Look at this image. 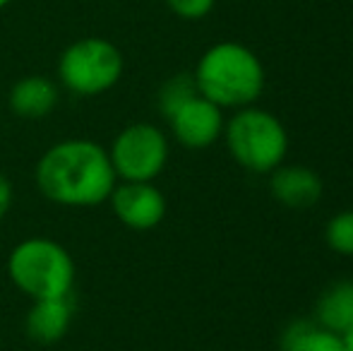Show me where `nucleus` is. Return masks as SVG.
<instances>
[{
	"mask_svg": "<svg viewBox=\"0 0 353 351\" xmlns=\"http://www.w3.org/2000/svg\"><path fill=\"white\" fill-rule=\"evenodd\" d=\"M341 342H344L346 351H353V323L344 330V332H341Z\"/></svg>",
	"mask_w": 353,
	"mask_h": 351,
	"instance_id": "obj_18",
	"label": "nucleus"
},
{
	"mask_svg": "<svg viewBox=\"0 0 353 351\" xmlns=\"http://www.w3.org/2000/svg\"><path fill=\"white\" fill-rule=\"evenodd\" d=\"M272 192L286 207H312L322 195V181L305 166H283L272 176Z\"/></svg>",
	"mask_w": 353,
	"mask_h": 351,
	"instance_id": "obj_11",
	"label": "nucleus"
},
{
	"mask_svg": "<svg viewBox=\"0 0 353 351\" xmlns=\"http://www.w3.org/2000/svg\"><path fill=\"white\" fill-rule=\"evenodd\" d=\"M10 205H12V185L10 181L0 174V219L10 212Z\"/></svg>",
	"mask_w": 353,
	"mask_h": 351,
	"instance_id": "obj_17",
	"label": "nucleus"
},
{
	"mask_svg": "<svg viewBox=\"0 0 353 351\" xmlns=\"http://www.w3.org/2000/svg\"><path fill=\"white\" fill-rule=\"evenodd\" d=\"M226 142L238 164L260 174L279 169L288 150V135L281 121L262 108L238 111L226 126Z\"/></svg>",
	"mask_w": 353,
	"mask_h": 351,
	"instance_id": "obj_5",
	"label": "nucleus"
},
{
	"mask_svg": "<svg viewBox=\"0 0 353 351\" xmlns=\"http://www.w3.org/2000/svg\"><path fill=\"white\" fill-rule=\"evenodd\" d=\"M58 99H61L58 85L41 75L22 77L10 89V108L14 116L27 118V121L46 118L58 106Z\"/></svg>",
	"mask_w": 353,
	"mask_h": 351,
	"instance_id": "obj_10",
	"label": "nucleus"
},
{
	"mask_svg": "<svg viewBox=\"0 0 353 351\" xmlns=\"http://www.w3.org/2000/svg\"><path fill=\"white\" fill-rule=\"evenodd\" d=\"M8 274L12 284L32 301L72 296L74 260L58 241L32 236L19 241L8 258Z\"/></svg>",
	"mask_w": 353,
	"mask_h": 351,
	"instance_id": "obj_3",
	"label": "nucleus"
},
{
	"mask_svg": "<svg viewBox=\"0 0 353 351\" xmlns=\"http://www.w3.org/2000/svg\"><path fill=\"white\" fill-rule=\"evenodd\" d=\"M317 323L341 334L353 323V281H336L317 301Z\"/></svg>",
	"mask_w": 353,
	"mask_h": 351,
	"instance_id": "obj_13",
	"label": "nucleus"
},
{
	"mask_svg": "<svg viewBox=\"0 0 353 351\" xmlns=\"http://www.w3.org/2000/svg\"><path fill=\"white\" fill-rule=\"evenodd\" d=\"M10 3H12V0H0V10H3L5 5H10Z\"/></svg>",
	"mask_w": 353,
	"mask_h": 351,
	"instance_id": "obj_19",
	"label": "nucleus"
},
{
	"mask_svg": "<svg viewBox=\"0 0 353 351\" xmlns=\"http://www.w3.org/2000/svg\"><path fill=\"white\" fill-rule=\"evenodd\" d=\"M281 351H346L341 334L322 328L320 323L296 320L281 334Z\"/></svg>",
	"mask_w": 353,
	"mask_h": 351,
	"instance_id": "obj_12",
	"label": "nucleus"
},
{
	"mask_svg": "<svg viewBox=\"0 0 353 351\" xmlns=\"http://www.w3.org/2000/svg\"><path fill=\"white\" fill-rule=\"evenodd\" d=\"M197 89L221 108H245L262 94L265 68L248 46L236 41L214 43L195 70Z\"/></svg>",
	"mask_w": 353,
	"mask_h": 351,
	"instance_id": "obj_2",
	"label": "nucleus"
},
{
	"mask_svg": "<svg viewBox=\"0 0 353 351\" xmlns=\"http://www.w3.org/2000/svg\"><path fill=\"white\" fill-rule=\"evenodd\" d=\"M123 53L113 41L87 37L70 43L58 58V77L77 97H99L121 82Z\"/></svg>",
	"mask_w": 353,
	"mask_h": 351,
	"instance_id": "obj_4",
	"label": "nucleus"
},
{
	"mask_svg": "<svg viewBox=\"0 0 353 351\" xmlns=\"http://www.w3.org/2000/svg\"><path fill=\"white\" fill-rule=\"evenodd\" d=\"M197 94H200V89H197L195 75H185V72H181V75L166 80L161 85V89H159V97H157L159 99V111H161L166 118H171L173 113L183 106V103H188L190 99H195Z\"/></svg>",
	"mask_w": 353,
	"mask_h": 351,
	"instance_id": "obj_14",
	"label": "nucleus"
},
{
	"mask_svg": "<svg viewBox=\"0 0 353 351\" xmlns=\"http://www.w3.org/2000/svg\"><path fill=\"white\" fill-rule=\"evenodd\" d=\"M108 202L118 221L135 231L154 229L166 217V197L152 181L116 183Z\"/></svg>",
	"mask_w": 353,
	"mask_h": 351,
	"instance_id": "obj_7",
	"label": "nucleus"
},
{
	"mask_svg": "<svg viewBox=\"0 0 353 351\" xmlns=\"http://www.w3.org/2000/svg\"><path fill=\"white\" fill-rule=\"evenodd\" d=\"M168 121H171L176 140L188 150H205V147L214 145L223 132L221 106H216L202 94L183 103Z\"/></svg>",
	"mask_w": 353,
	"mask_h": 351,
	"instance_id": "obj_8",
	"label": "nucleus"
},
{
	"mask_svg": "<svg viewBox=\"0 0 353 351\" xmlns=\"http://www.w3.org/2000/svg\"><path fill=\"white\" fill-rule=\"evenodd\" d=\"M327 243L341 255H353V212H341L327 224Z\"/></svg>",
	"mask_w": 353,
	"mask_h": 351,
	"instance_id": "obj_15",
	"label": "nucleus"
},
{
	"mask_svg": "<svg viewBox=\"0 0 353 351\" xmlns=\"http://www.w3.org/2000/svg\"><path fill=\"white\" fill-rule=\"evenodd\" d=\"M216 0H166L168 10L181 19H202L212 12Z\"/></svg>",
	"mask_w": 353,
	"mask_h": 351,
	"instance_id": "obj_16",
	"label": "nucleus"
},
{
	"mask_svg": "<svg viewBox=\"0 0 353 351\" xmlns=\"http://www.w3.org/2000/svg\"><path fill=\"white\" fill-rule=\"evenodd\" d=\"M116 183L108 150L87 137L56 142L37 164V185L53 205L97 207L108 202Z\"/></svg>",
	"mask_w": 353,
	"mask_h": 351,
	"instance_id": "obj_1",
	"label": "nucleus"
},
{
	"mask_svg": "<svg viewBox=\"0 0 353 351\" xmlns=\"http://www.w3.org/2000/svg\"><path fill=\"white\" fill-rule=\"evenodd\" d=\"M108 157L121 181H154L168 161V140L157 126L132 123L116 135Z\"/></svg>",
	"mask_w": 353,
	"mask_h": 351,
	"instance_id": "obj_6",
	"label": "nucleus"
},
{
	"mask_svg": "<svg viewBox=\"0 0 353 351\" xmlns=\"http://www.w3.org/2000/svg\"><path fill=\"white\" fill-rule=\"evenodd\" d=\"M72 313L70 296L34 301L27 313V334L39 344L61 342L72 325Z\"/></svg>",
	"mask_w": 353,
	"mask_h": 351,
	"instance_id": "obj_9",
	"label": "nucleus"
}]
</instances>
